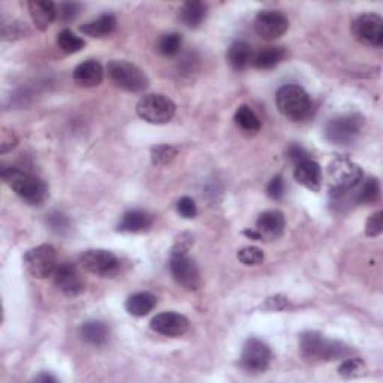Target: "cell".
I'll return each instance as SVG.
<instances>
[{
    "label": "cell",
    "mask_w": 383,
    "mask_h": 383,
    "mask_svg": "<svg viewBox=\"0 0 383 383\" xmlns=\"http://www.w3.org/2000/svg\"><path fill=\"white\" fill-rule=\"evenodd\" d=\"M4 181L8 186L14 190L24 202L30 205H39L45 201L47 198V186L42 180L32 176L30 173H25L14 166H2Z\"/></svg>",
    "instance_id": "cell-1"
},
{
    "label": "cell",
    "mask_w": 383,
    "mask_h": 383,
    "mask_svg": "<svg viewBox=\"0 0 383 383\" xmlns=\"http://www.w3.org/2000/svg\"><path fill=\"white\" fill-rule=\"evenodd\" d=\"M329 195L340 198L355 189L362 180V169L348 157L338 156L329 162L326 169Z\"/></svg>",
    "instance_id": "cell-2"
},
{
    "label": "cell",
    "mask_w": 383,
    "mask_h": 383,
    "mask_svg": "<svg viewBox=\"0 0 383 383\" xmlns=\"http://www.w3.org/2000/svg\"><path fill=\"white\" fill-rule=\"evenodd\" d=\"M301 353L313 361H334L345 358L350 349L345 343L326 338L319 333H304L299 338Z\"/></svg>",
    "instance_id": "cell-3"
},
{
    "label": "cell",
    "mask_w": 383,
    "mask_h": 383,
    "mask_svg": "<svg viewBox=\"0 0 383 383\" xmlns=\"http://www.w3.org/2000/svg\"><path fill=\"white\" fill-rule=\"evenodd\" d=\"M279 111L294 122L307 118L311 113V101L306 90L297 84H287L279 88L275 95Z\"/></svg>",
    "instance_id": "cell-4"
},
{
    "label": "cell",
    "mask_w": 383,
    "mask_h": 383,
    "mask_svg": "<svg viewBox=\"0 0 383 383\" xmlns=\"http://www.w3.org/2000/svg\"><path fill=\"white\" fill-rule=\"evenodd\" d=\"M110 80L129 93H141L149 87V78L137 64L126 60H113L107 66Z\"/></svg>",
    "instance_id": "cell-5"
},
{
    "label": "cell",
    "mask_w": 383,
    "mask_h": 383,
    "mask_svg": "<svg viewBox=\"0 0 383 383\" xmlns=\"http://www.w3.org/2000/svg\"><path fill=\"white\" fill-rule=\"evenodd\" d=\"M364 117L361 114H343L331 118L325 125V138L336 145L352 144L360 137L364 127Z\"/></svg>",
    "instance_id": "cell-6"
},
{
    "label": "cell",
    "mask_w": 383,
    "mask_h": 383,
    "mask_svg": "<svg viewBox=\"0 0 383 383\" xmlns=\"http://www.w3.org/2000/svg\"><path fill=\"white\" fill-rule=\"evenodd\" d=\"M138 115L152 125H165L176 115V103L165 95H145L137 103Z\"/></svg>",
    "instance_id": "cell-7"
},
{
    "label": "cell",
    "mask_w": 383,
    "mask_h": 383,
    "mask_svg": "<svg viewBox=\"0 0 383 383\" xmlns=\"http://www.w3.org/2000/svg\"><path fill=\"white\" fill-rule=\"evenodd\" d=\"M24 267L35 279H47L50 275H55L59 267L56 248L50 244L30 248L24 255Z\"/></svg>",
    "instance_id": "cell-8"
},
{
    "label": "cell",
    "mask_w": 383,
    "mask_h": 383,
    "mask_svg": "<svg viewBox=\"0 0 383 383\" xmlns=\"http://www.w3.org/2000/svg\"><path fill=\"white\" fill-rule=\"evenodd\" d=\"M81 267L99 277H113L120 270V261L110 252L103 248H91L84 252L80 258Z\"/></svg>",
    "instance_id": "cell-9"
},
{
    "label": "cell",
    "mask_w": 383,
    "mask_h": 383,
    "mask_svg": "<svg viewBox=\"0 0 383 383\" xmlns=\"http://www.w3.org/2000/svg\"><path fill=\"white\" fill-rule=\"evenodd\" d=\"M352 35L358 42L380 48L383 45V20L377 14H362L352 23Z\"/></svg>",
    "instance_id": "cell-10"
},
{
    "label": "cell",
    "mask_w": 383,
    "mask_h": 383,
    "mask_svg": "<svg viewBox=\"0 0 383 383\" xmlns=\"http://www.w3.org/2000/svg\"><path fill=\"white\" fill-rule=\"evenodd\" d=\"M240 362L246 372L250 373L265 372L271 362V349L268 348L267 343H263L259 338L255 337L248 338L243 346Z\"/></svg>",
    "instance_id": "cell-11"
},
{
    "label": "cell",
    "mask_w": 383,
    "mask_h": 383,
    "mask_svg": "<svg viewBox=\"0 0 383 383\" xmlns=\"http://www.w3.org/2000/svg\"><path fill=\"white\" fill-rule=\"evenodd\" d=\"M171 274L174 280L188 290H196L201 285V275L198 271L196 263L188 255L181 253H171L169 261Z\"/></svg>",
    "instance_id": "cell-12"
},
{
    "label": "cell",
    "mask_w": 383,
    "mask_h": 383,
    "mask_svg": "<svg viewBox=\"0 0 383 383\" xmlns=\"http://www.w3.org/2000/svg\"><path fill=\"white\" fill-rule=\"evenodd\" d=\"M289 29V20L285 17L283 12L274 11V9H265L261 11L255 18V30L256 33L267 39V41H273L283 36Z\"/></svg>",
    "instance_id": "cell-13"
},
{
    "label": "cell",
    "mask_w": 383,
    "mask_h": 383,
    "mask_svg": "<svg viewBox=\"0 0 383 383\" xmlns=\"http://www.w3.org/2000/svg\"><path fill=\"white\" fill-rule=\"evenodd\" d=\"M189 319L176 311H165L156 314L150 322V328L154 333L165 336V337H181L188 333Z\"/></svg>",
    "instance_id": "cell-14"
},
{
    "label": "cell",
    "mask_w": 383,
    "mask_h": 383,
    "mask_svg": "<svg viewBox=\"0 0 383 383\" xmlns=\"http://www.w3.org/2000/svg\"><path fill=\"white\" fill-rule=\"evenodd\" d=\"M55 283L66 297H78L84 292V282L69 262L60 263L55 273Z\"/></svg>",
    "instance_id": "cell-15"
},
{
    "label": "cell",
    "mask_w": 383,
    "mask_h": 383,
    "mask_svg": "<svg viewBox=\"0 0 383 383\" xmlns=\"http://www.w3.org/2000/svg\"><path fill=\"white\" fill-rule=\"evenodd\" d=\"M256 231L262 241L277 240L285 231V215L279 210L263 211L256 220Z\"/></svg>",
    "instance_id": "cell-16"
},
{
    "label": "cell",
    "mask_w": 383,
    "mask_h": 383,
    "mask_svg": "<svg viewBox=\"0 0 383 383\" xmlns=\"http://www.w3.org/2000/svg\"><path fill=\"white\" fill-rule=\"evenodd\" d=\"M295 180L301 184V186L307 188L311 192H319L322 188V168L318 162L311 159H306L295 165L294 171Z\"/></svg>",
    "instance_id": "cell-17"
},
{
    "label": "cell",
    "mask_w": 383,
    "mask_h": 383,
    "mask_svg": "<svg viewBox=\"0 0 383 383\" xmlns=\"http://www.w3.org/2000/svg\"><path fill=\"white\" fill-rule=\"evenodd\" d=\"M29 14L38 30H47L50 25L57 18V5L45 0H30L28 2Z\"/></svg>",
    "instance_id": "cell-18"
},
{
    "label": "cell",
    "mask_w": 383,
    "mask_h": 383,
    "mask_svg": "<svg viewBox=\"0 0 383 383\" xmlns=\"http://www.w3.org/2000/svg\"><path fill=\"white\" fill-rule=\"evenodd\" d=\"M103 80V69L99 62L86 60L74 69V81L84 88L96 87Z\"/></svg>",
    "instance_id": "cell-19"
},
{
    "label": "cell",
    "mask_w": 383,
    "mask_h": 383,
    "mask_svg": "<svg viewBox=\"0 0 383 383\" xmlns=\"http://www.w3.org/2000/svg\"><path fill=\"white\" fill-rule=\"evenodd\" d=\"M153 224V217L142 210H132L122 217L120 223L117 224L118 232H127V234H138L149 231Z\"/></svg>",
    "instance_id": "cell-20"
},
{
    "label": "cell",
    "mask_w": 383,
    "mask_h": 383,
    "mask_svg": "<svg viewBox=\"0 0 383 383\" xmlns=\"http://www.w3.org/2000/svg\"><path fill=\"white\" fill-rule=\"evenodd\" d=\"M156 304H157V298L153 294L137 292L126 299L125 307L129 314L135 316V318H144V316H147L153 311Z\"/></svg>",
    "instance_id": "cell-21"
},
{
    "label": "cell",
    "mask_w": 383,
    "mask_h": 383,
    "mask_svg": "<svg viewBox=\"0 0 383 383\" xmlns=\"http://www.w3.org/2000/svg\"><path fill=\"white\" fill-rule=\"evenodd\" d=\"M81 338L91 346H105L110 340V328L101 321H88L80 329Z\"/></svg>",
    "instance_id": "cell-22"
},
{
    "label": "cell",
    "mask_w": 383,
    "mask_h": 383,
    "mask_svg": "<svg viewBox=\"0 0 383 383\" xmlns=\"http://www.w3.org/2000/svg\"><path fill=\"white\" fill-rule=\"evenodd\" d=\"M227 60L235 71H243L252 64L253 50L244 41H235L227 52Z\"/></svg>",
    "instance_id": "cell-23"
},
{
    "label": "cell",
    "mask_w": 383,
    "mask_h": 383,
    "mask_svg": "<svg viewBox=\"0 0 383 383\" xmlns=\"http://www.w3.org/2000/svg\"><path fill=\"white\" fill-rule=\"evenodd\" d=\"M115 28H117L115 17L111 14H103L95 20L86 23L84 25H81L80 32L84 33L86 36H90V38L102 39V38L110 36L115 30Z\"/></svg>",
    "instance_id": "cell-24"
},
{
    "label": "cell",
    "mask_w": 383,
    "mask_h": 383,
    "mask_svg": "<svg viewBox=\"0 0 383 383\" xmlns=\"http://www.w3.org/2000/svg\"><path fill=\"white\" fill-rule=\"evenodd\" d=\"M207 18V5L200 2V0H190L186 2L180 9V20L188 28L196 29L205 21Z\"/></svg>",
    "instance_id": "cell-25"
},
{
    "label": "cell",
    "mask_w": 383,
    "mask_h": 383,
    "mask_svg": "<svg viewBox=\"0 0 383 383\" xmlns=\"http://www.w3.org/2000/svg\"><path fill=\"white\" fill-rule=\"evenodd\" d=\"M287 56L283 47H267L253 56L252 66L256 69H273L279 66Z\"/></svg>",
    "instance_id": "cell-26"
},
{
    "label": "cell",
    "mask_w": 383,
    "mask_h": 383,
    "mask_svg": "<svg viewBox=\"0 0 383 383\" xmlns=\"http://www.w3.org/2000/svg\"><path fill=\"white\" fill-rule=\"evenodd\" d=\"M235 125L239 126L246 134H256V132L261 129V120L256 115V113L247 107V105H241L235 113Z\"/></svg>",
    "instance_id": "cell-27"
},
{
    "label": "cell",
    "mask_w": 383,
    "mask_h": 383,
    "mask_svg": "<svg viewBox=\"0 0 383 383\" xmlns=\"http://www.w3.org/2000/svg\"><path fill=\"white\" fill-rule=\"evenodd\" d=\"M57 45L63 52H66V55H75V52L84 48L86 42L84 39L76 36L72 30L64 29L57 35Z\"/></svg>",
    "instance_id": "cell-28"
},
{
    "label": "cell",
    "mask_w": 383,
    "mask_h": 383,
    "mask_svg": "<svg viewBox=\"0 0 383 383\" xmlns=\"http://www.w3.org/2000/svg\"><path fill=\"white\" fill-rule=\"evenodd\" d=\"M360 204L364 205H373L380 200V183L377 178L372 177L367 178L362 184V188L360 189L358 196H356Z\"/></svg>",
    "instance_id": "cell-29"
},
{
    "label": "cell",
    "mask_w": 383,
    "mask_h": 383,
    "mask_svg": "<svg viewBox=\"0 0 383 383\" xmlns=\"http://www.w3.org/2000/svg\"><path fill=\"white\" fill-rule=\"evenodd\" d=\"M183 47V38L178 33H166L161 36L159 42H157V51L165 57L177 56Z\"/></svg>",
    "instance_id": "cell-30"
},
{
    "label": "cell",
    "mask_w": 383,
    "mask_h": 383,
    "mask_svg": "<svg viewBox=\"0 0 383 383\" xmlns=\"http://www.w3.org/2000/svg\"><path fill=\"white\" fill-rule=\"evenodd\" d=\"M338 375L343 379H358L367 375V367L362 360L350 358L341 362V365L338 367Z\"/></svg>",
    "instance_id": "cell-31"
},
{
    "label": "cell",
    "mask_w": 383,
    "mask_h": 383,
    "mask_svg": "<svg viewBox=\"0 0 383 383\" xmlns=\"http://www.w3.org/2000/svg\"><path fill=\"white\" fill-rule=\"evenodd\" d=\"M177 149L173 145H157V147L152 149V162L153 165H168L176 159Z\"/></svg>",
    "instance_id": "cell-32"
},
{
    "label": "cell",
    "mask_w": 383,
    "mask_h": 383,
    "mask_svg": "<svg viewBox=\"0 0 383 383\" xmlns=\"http://www.w3.org/2000/svg\"><path fill=\"white\" fill-rule=\"evenodd\" d=\"M236 258H239V261L241 263H244V265H259V263L263 262V259H265V255H263L262 250L259 247H244L241 248L239 253H236Z\"/></svg>",
    "instance_id": "cell-33"
},
{
    "label": "cell",
    "mask_w": 383,
    "mask_h": 383,
    "mask_svg": "<svg viewBox=\"0 0 383 383\" xmlns=\"http://www.w3.org/2000/svg\"><path fill=\"white\" fill-rule=\"evenodd\" d=\"M47 224L50 227V229L55 231L56 234H64V232H68L71 228L69 219L66 217L63 213H59V211H55V213L48 215Z\"/></svg>",
    "instance_id": "cell-34"
},
{
    "label": "cell",
    "mask_w": 383,
    "mask_h": 383,
    "mask_svg": "<svg viewBox=\"0 0 383 383\" xmlns=\"http://www.w3.org/2000/svg\"><path fill=\"white\" fill-rule=\"evenodd\" d=\"M81 5L75 2H64L57 5V18L62 21H72L81 12Z\"/></svg>",
    "instance_id": "cell-35"
},
{
    "label": "cell",
    "mask_w": 383,
    "mask_h": 383,
    "mask_svg": "<svg viewBox=\"0 0 383 383\" xmlns=\"http://www.w3.org/2000/svg\"><path fill=\"white\" fill-rule=\"evenodd\" d=\"M383 231V211H376L375 215L370 216L365 222V235L370 239L379 236Z\"/></svg>",
    "instance_id": "cell-36"
},
{
    "label": "cell",
    "mask_w": 383,
    "mask_h": 383,
    "mask_svg": "<svg viewBox=\"0 0 383 383\" xmlns=\"http://www.w3.org/2000/svg\"><path fill=\"white\" fill-rule=\"evenodd\" d=\"M177 211L178 215L184 219H193L198 215V208L195 201L189 196H183L177 202Z\"/></svg>",
    "instance_id": "cell-37"
},
{
    "label": "cell",
    "mask_w": 383,
    "mask_h": 383,
    "mask_svg": "<svg viewBox=\"0 0 383 383\" xmlns=\"http://www.w3.org/2000/svg\"><path fill=\"white\" fill-rule=\"evenodd\" d=\"M192 246H193V235L190 232H181L176 239L171 253L188 255V252H189Z\"/></svg>",
    "instance_id": "cell-38"
},
{
    "label": "cell",
    "mask_w": 383,
    "mask_h": 383,
    "mask_svg": "<svg viewBox=\"0 0 383 383\" xmlns=\"http://www.w3.org/2000/svg\"><path fill=\"white\" fill-rule=\"evenodd\" d=\"M267 193L274 201L282 200L283 193H285V181H283L282 176H275L271 178V181L268 183V186H267Z\"/></svg>",
    "instance_id": "cell-39"
},
{
    "label": "cell",
    "mask_w": 383,
    "mask_h": 383,
    "mask_svg": "<svg viewBox=\"0 0 383 383\" xmlns=\"http://www.w3.org/2000/svg\"><path fill=\"white\" fill-rule=\"evenodd\" d=\"M0 135H2V137H0V153L5 154L6 152L17 147L18 139H17L14 132L2 129V134H0Z\"/></svg>",
    "instance_id": "cell-40"
},
{
    "label": "cell",
    "mask_w": 383,
    "mask_h": 383,
    "mask_svg": "<svg viewBox=\"0 0 383 383\" xmlns=\"http://www.w3.org/2000/svg\"><path fill=\"white\" fill-rule=\"evenodd\" d=\"M287 157H289V159L292 161V162H295V165H297V164H299V162H302V161L309 159V153H307L306 149H302L301 145L292 144V145H290V147L287 149Z\"/></svg>",
    "instance_id": "cell-41"
},
{
    "label": "cell",
    "mask_w": 383,
    "mask_h": 383,
    "mask_svg": "<svg viewBox=\"0 0 383 383\" xmlns=\"http://www.w3.org/2000/svg\"><path fill=\"white\" fill-rule=\"evenodd\" d=\"M289 306V302L285 297L282 295H275V297H271L267 299L265 306H263V309L265 310H271V311H282L285 310L286 307Z\"/></svg>",
    "instance_id": "cell-42"
},
{
    "label": "cell",
    "mask_w": 383,
    "mask_h": 383,
    "mask_svg": "<svg viewBox=\"0 0 383 383\" xmlns=\"http://www.w3.org/2000/svg\"><path fill=\"white\" fill-rule=\"evenodd\" d=\"M246 236H248L250 240H253V241H262V236L259 235V232L256 229H246L243 232Z\"/></svg>",
    "instance_id": "cell-43"
},
{
    "label": "cell",
    "mask_w": 383,
    "mask_h": 383,
    "mask_svg": "<svg viewBox=\"0 0 383 383\" xmlns=\"http://www.w3.org/2000/svg\"><path fill=\"white\" fill-rule=\"evenodd\" d=\"M35 382H57V379L55 376H51V375H47V373H42V375H39L33 379Z\"/></svg>",
    "instance_id": "cell-44"
}]
</instances>
